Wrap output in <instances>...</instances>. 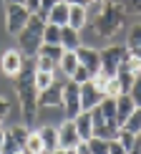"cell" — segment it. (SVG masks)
Here are the masks:
<instances>
[{"label": "cell", "mask_w": 141, "mask_h": 154, "mask_svg": "<svg viewBox=\"0 0 141 154\" xmlns=\"http://www.w3.org/2000/svg\"><path fill=\"white\" fill-rule=\"evenodd\" d=\"M61 48L63 51H78L81 48V30L63 25L61 28Z\"/></svg>", "instance_id": "9a60e30c"}, {"label": "cell", "mask_w": 141, "mask_h": 154, "mask_svg": "<svg viewBox=\"0 0 141 154\" xmlns=\"http://www.w3.org/2000/svg\"><path fill=\"white\" fill-rule=\"evenodd\" d=\"M15 83V96L20 101V114H23V121L25 126H33L35 124V116H38V86H35V58H25V66L23 71L13 79Z\"/></svg>", "instance_id": "6da1fadb"}, {"label": "cell", "mask_w": 141, "mask_h": 154, "mask_svg": "<svg viewBox=\"0 0 141 154\" xmlns=\"http://www.w3.org/2000/svg\"><path fill=\"white\" fill-rule=\"evenodd\" d=\"M101 101H104V91H98L91 81L81 83V109H83V111H91V109H96Z\"/></svg>", "instance_id": "7c38bea8"}, {"label": "cell", "mask_w": 141, "mask_h": 154, "mask_svg": "<svg viewBox=\"0 0 141 154\" xmlns=\"http://www.w3.org/2000/svg\"><path fill=\"white\" fill-rule=\"evenodd\" d=\"M43 43H48V46H61V25L46 23V30H43Z\"/></svg>", "instance_id": "44dd1931"}, {"label": "cell", "mask_w": 141, "mask_h": 154, "mask_svg": "<svg viewBox=\"0 0 141 154\" xmlns=\"http://www.w3.org/2000/svg\"><path fill=\"white\" fill-rule=\"evenodd\" d=\"M121 8H124V13L141 15V0H121Z\"/></svg>", "instance_id": "1f68e13d"}, {"label": "cell", "mask_w": 141, "mask_h": 154, "mask_svg": "<svg viewBox=\"0 0 141 154\" xmlns=\"http://www.w3.org/2000/svg\"><path fill=\"white\" fill-rule=\"evenodd\" d=\"M86 144H88V149H91V154H108V146H111L108 139H98V137H91Z\"/></svg>", "instance_id": "d4e9b609"}, {"label": "cell", "mask_w": 141, "mask_h": 154, "mask_svg": "<svg viewBox=\"0 0 141 154\" xmlns=\"http://www.w3.org/2000/svg\"><path fill=\"white\" fill-rule=\"evenodd\" d=\"M116 142H118L121 146H124L126 152H129L131 146L136 144V134H134V131H129V129H124V126H121V129H118V137H116Z\"/></svg>", "instance_id": "484cf974"}, {"label": "cell", "mask_w": 141, "mask_h": 154, "mask_svg": "<svg viewBox=\"0 0 141 154\" xmlns=\"http://www.w3.org/2000/svg\"><path fill=\"white\" fill-rule=\"evenodd\" d=\"M46 18L40 15V13H30L28 23H25V28L18 33V43H20V53L25 58H35L38 51L43 46V30H46Z\"/></svg>", "instance_id": "3957f363"}, {"label": "cell", "mask_w": 141, "mask_h": 154, "mask_svg": "<svg viewBox=\"0 0 141 154\" xmlns=\"http://www.w3.org/2000/svg\"><path fill=\"white\" fill-rule=\"evenodd\" d=\"M76 56H78V63L91 73V79L101 71V51L88 48V46H81L78 51H76Z\"/></svg>", "instance_id": "30bf717a"}, {"label": "cell", "mask_w": 141, "mask_h": 154, "mask_svg": "<svg viewBox=\"0 0 141 154\" xmlns=\"http://www.w3.org/2000/svg\"><path fill=\"white\" fill-rule=\"evenodd\" d=\"M134 111H136V104H134V99H131L129 94H121L118 99H116V121H118V126H124V124H126V119H129Z\"/></svg>", "instance_id": "4fadbf2b"}, {"label": "cell", "mask_w": 141, "mask_h": 154, "mask_svg": "<svg viewBox=\"0 0 141 154\" xmlns=\"http://www.w3.org/2000/svg\"><path fill=\"white\" fill-rule=\"evenodd\" d=\"M129 56H131L134 61H139V63H141V46H139V48H129Z\"/></svg>", "instance_id": "f35d334b"}, {"label": "cell", "mask_w": 141, "mask_h": 154, "mask_svg": "<svg viewBox=\"0 0 141 154\" xmlns=\"http://www.w3.org/2000/svg\"><path fill=\"white\" fill-rule=\"evenodd\" d=\"M98 109H101V114H104L106 121H116V99H106V96H104V101L98 104ZM116 124H118V121H116Z\"/></svg>", "instance_id": "603a6c76"}, {"label": "cell", "mask_w": 141, "mask_h": 154, "mask_svg": "<svg viewBox=\"0 0 141 154\" xmlns=\"http://www.w3.org/2000/svg\"><path fill=\"white\" fill-rule=\"evenodd\" d=\"M88 23V10L86 8H78V5H70V13H68V25L76 30H83Z\"/></svg>", "instance_id": "ac0fdd59"}, {"label": "cell", "mask_w": 141, "mask_h": 154, "mask_svg": "<svg viewBox=\"0 0 141 154\" xmlns=\"http://www.w3.org/2000/svg\"><path fill=\"white\" fill-rule=\"evenodd\" d=\"M68 13H70V5L66 3V0H61L58 5H56L53 10L48 13V23H53V25H68Z\"/></svg>", "instance_id": "2e32d148"}, {"label": "cell", "mask_w": 141, "mask_h": 154, "mask_svg": "<svg viewBox=\"0 0 141 154\" xmlns=\"http://www.w3.org/2000/svg\"><path fill=\"white\" fill-rule=\"evenodd\" d=\"M28 134H30V129H28V126H20V124H15V126H10V129H5L3 154H18V152H23Z\"/></svg>", "instance_id": "ba28073f"}, {"label": "cell", "mask_w": 141, "mask_h": 154, "mask_svg": "<svg viewBox=\"0 0 141 154\" xmlns=\"http://www.w3.org/2000/svg\"><path fill=\"white\" fill-rule=\"evenodd\" d=\"M3 144H5V129L0 126V154H3Z\"/></svg>", "instance_id": "60d3db41"}, {"label": "cell", "mask_w": 141, "mask_h": 154, "mask_svg": "<svg viewBox=\"0 0 141 154\" xmlns=\"http://www.w3.org/2000/svg\"><path fill=\"white\" fill-rule=\"evenodd\" d=\"M38 5H40V0H25V8L30 13H38Z\"/></svg>", "instance_id": "74e56055"}, {"label": "cell", "mask_w": 141, "mask_h": 154, "mask_svg": "<svg viewBox=\"0 0 141 154\" xmlns=\"http://www.w3.org/2000/svg\"><path fill=\"white\" fill-rule=\"evenodd\" d=\"M139 46H141V23L129 30V41H126V48H139Z\"/></svg>", "instance_id": "f1b7e54d"}, {"label": "cell", "mask_w": 141, "mask_h": 154, "mask_svg": "<svg viewBox=\"0 0 141 154\" xmlns=\"http://www.w3.org/2000/svg\"><path fill=\"white\" fill-rule=\"evenodd\" d=\"M8 114H10V101L0 96V126H3V121L8 119Z\"/></svg>", "instance_id": "e575fe53"}, {"label": "cell", "mask_w": 141, "mask_h": 154, "mask_svg": "<svg viewBox=\"0 0 141 154\" xmlns=\"http://www.w3.org/2000/svg\"><path fill=\"white\" fill-rule=\"evenodd\" d=\"M35 68H38V71H58V63H53V61H48V58L35 56Z\"/></svg>", "instance_id": "d6a6232c"}, {"label": "cell", "mask_w": 141, "mask_h": 154, "mask_svg": "<svg viewBox=\"0 0 141 154\" xmlns=\"http://www.w3.org/2000/svg\"><path fill=\"white\" fill-rule=\"evenodd\" d=\"M68 79H70V81H73V83H78V86H81V83H86V81H91V73H88V71H86V68H83V66H81V63H78V68H76V71H73V73H70V76H68Z\"/></svg>", "instance_id": "f546056e"}, {"label": "cell", "mask_w": 141, "mask_h": 154, "mask_svg": "<svg viewBox=\"0 0 141 154\" xmlns=\"http://www.w3.org/2000/svg\"><path fill=\"white\" fill-rule=\"evenodd\" d=\"M126 58H129V48L126 46H108V48H104L101 51V73H106V76L113 79Z\"/></svg>", "instance_id": "277c9868"}, {"label": "cell", "mask_w": 141, "mask_h": 154, "mask_svg": "<svg viewBox=\"0 0 141 154\" xmlns=\"http://www.w3.org/2000/svg\"><path fill=\"white\" fill-rule=\"evenodd\" d=\"M38 134H40V139H43L46 154H50V152L58 149V129H56V126H40Z\"/></svg>", "instance_id": "e0dca14e"}, {"label": "cell", "mask_w": 141, "mask_h": 154, "mask_svg": "<svg viewBox=\"0 0 141 154\" xmlns=\"http://www.w3.org/2000/svg\"><path fill=\"white\" fill-rule=\"evenodd\" d=\"M108 154H129V152H126L124 146H121L116 139H113V142H111V146H108Z\"/></svg>", "instance_id": "d590c367"}, {"label": "cell", "mask_w": 141, "mask_h": 154, "mask_svg": "<svg viewBox=\"0 0 141 154\" xmlns=\"http://www.w3.org/2000/svg\"><path fill=\"white\" fill-rule=\"evenodd\" d=\"M58 68H61V73L68 76L76 71V68H78V56H76V51H66V53L61 56V61H58Z\"/></svg>", "instance_id": "d6986e66"}, {"label": "cell", "mask_w": 141, "mask_h": 154, "mask_svg": "<svg viewBox=\"0 0 141 154\" xmlns=\"http://www.w3.org/2000/svg\"><path fill=\"white\" fill-rule=\"evenodd\" d=\"M8 5H13V3H18V5H25V0H5Z\"/></svg>", "instance_id": "b9f144b4"}, {"label": "cell", "mask_w": 141, "mask_h": 154, "mask_svg": "<svg viewBox=\"0 0 141 154\" xmlns=\"http://www.w3.org/2000/svg\"><path fill=\"white\" fill-rule=\"evenodd\" d=\"M76 124V131H78L81 142H88V139L93 137V119H91V111H81L78 116L73 119Z\"/></svg>", "instance_id": "5bb4252c"}, {"label": "cell", "mask_w": 141, "mask_h": 154, "mask_svg": "<svg viewBox=\"0 0 141 154\" xmlns=\"http://www.w3.org/2000/svg\"><path fill=\"white\" fill-rule=\"evenodd\" d=\"M28 18H30V10L25 8V5H18V3H13L5 8V30H8L10 35H15L25 28V23H28Z\"/></svg>", "instance_id": "5b68a950"}, {"label": "cell", "mask_w": 141, "mask_h": 154, "mask_svg": "<svg viewBox=\"0 0 141 154\" xmlns=\"http://www.w3.org/2000/svg\"><path fill=\"white\" fill-rule=\"evenodd\" d=\"M68 79H58L56 73V81L50 83L48 88L38 91V106L40 109H53V106H63V83Z\"/></svg>", "instance_id": "52a82bcc"}, {"label": "cell", "mask_w": 141, "mask_h": 154, "mask_svg": "<svg viewBox=\"0 0 141 154\" xmlns=\"http://www.w3.org/2000/svg\"><path fill=\"white\" fill-rule=\"evenodd\" d=\"M93 3H106V0H93Z\"/></svg>", "instance_id": "ee69618b"}, {"label": "cell", "mask_w": 141, "mask_h": 154, "mask_svg": "<svg viewBox=\"0 0 141 154\" xmlns=\"http://www.w3.org/2000/svg\"><path fill=\"white\" fill-rule=\"evenodd\" d=\"M78 144H81V137L76 131V124L70 119H66L58 129V146L61 149H76Z\"/></svg>", "instance_id": "8fae6325"}, {"label": "cell", "mask_w": 141, "mask_h": 154, "mask_svg": "<svg viewBox=\"0 0 141 154\" xmlns=\"http://www.w3.org/2000/svg\"><path fill=\"white\" fill-rule=\"evenodd\" d=\"M129 96L134 99V104H136V109H141V71L136 73V81H134V86H131Z\"/></svg>", "instance_id": "4dcf8cb0"}, {"label": "cell", "mask_w": 141, "mask_h": 154, "mask_svg": "<svg viewBox=\"0 0 141 154\" xmlns=\"http://www.w3.org/2000/svg\"><path fill=\"white\" fill-rule=\"evenodd\" d=\"M104 96H106V99H118V96H121V83H118L116 76L108 79V83L104 86Z\"/></svg>", "instance_id": "4316f807"}, {"label": "cell", "mask_w": 141, "mask_h": 154, "mask_svg": "<svg viewBox=\"0 0 141 154\" xmlns=\"http://www.w3.org/2000/svg\"><path fill=\"white\" fill-rule=\"evenodd\" d=\"M18 154H23V152H18Z\"/></svg>", "instance_id": "f6af8a7d"}, {"label": "cell", "mask_w": 141, "mask_h": 154, "mask_svg": "<svg viewBox=\"0 0 141 154\" xmlns=\"http://www.w3.org/2000/svg\"><path fill=\"white\" fill-rule=\"evenodd\" d=\"M23 154H46V146H43V139L38 131H30L28 139H25V146H23Z\"/></svg>", "instance_id": "ffe728a7"}, {"label": "cell", "mask_w": 141, "mask_h": 154, "mask_svg": "<svg viewBox=\"0 0 141 154\" xmlns=\"http://www.w3.org/2000/svg\"><path fill=\"white\" fill-rule=\"evenodd\" d=\"M91 28H93V33L101 35V38L118 35L121 28H124V8H121V3H116V0H106V3L101 5V13L93 15Z\"/></svg>", "instance_id": "7a4b0ae2"}, {"label": "cell", "mask_w": 141, "mask_h": 154, "mask_svg": "<svg viewBox=\"0 0 141 154\" xmlns=\"http://www.w3.org/2000/svg\"><path fill=\"white\" fill-rule=\"evenodd\" d=\"M50 154H68L66 149H61V146H58V149H56V152H50Z\"/></svg>", "instance_id": "7bdbcfd3"}, {"label": "cell", "mask_w": 141, "mask_h": 154, "mask_svg": "<svg viewBox=\"0 0 141 154\" xmlns=\"http://www.w3.org/2000/svg\"><path fill=\"white\" fill-rule=\"evenodd\" d=\"M58 3H61V0H40V5H38V13H40V15L46 18V20H48V13L53 10V8H56Z\"/></svg>", "instance_id": "836d02e7"}, {"label": "cell", "mask_w": 141, "mask_h": 154, "mask_svg": "<svg viewBox=\"0 0 141 154\" xmlns=\"http://www.w3.org/2000/svg\"><path fill=\"white\" fill-rule=\"evenodd\" d=\"M124 129H129V131H134V134H139V131H141V109H136V111H134L131 116L126 119Z\"/></svg>", "instance_id": "83f0119b"}, {"label": "cell", "mask_w": 141, "mask_h": 154, "mask_svg": "<svg viewBox=\"0 0 141 154\" xmlns=\"http://www.w3.org/2000/svg\"><path fill=\"white\" fill-rule=\"evenodd\" d=\"M66 3H68V5H78V8H86V10H88L93 0H66Z\"/></svg>", "instance_id": "8d00e7d4"}, {"label": "cell", "mask_w": 141, "mask_h": 154, "mask_svg": "<svg viewBox=\"0 0 141 154\" xmlns=\"http://www.w3.org/2000/svg\"><path fill=\"white\" fill-rule=\"evenodd\" d=\"M53 81H56V71H38L35 68V86H38V91L48 88Z\"/></svg>", "instance_id": "cb8c5ba5"}, {"label": "cell", "mask_w": 141, "mask_h": 154, "mask_svg": "<svg viewBox=\"0 0 141 154\" xmlns=\"http://www.w3.org/2000/svg\"><path fill=\"white\" fill-rule=\"evenodd\" d=\"M63 53H66V51H63L61 46H48V43H43L40 51H38V56H40V58H48V61H53V63H58Z\"/></svg>", "instance_id": "7402d4cb"}, {"label": "cell", "mask_w": 141, "mask_h": 154, "mask_svg": "<svg viewBox=\"0 0 141 154\" xmlns=\"http://www.w3.org/2000/svg\"><path fill=\"white\" fill-rule=\"evenodd\" d=\"M23 66H25V56L18 48H8L0 56V71L5 76H10V79H15V76L23 71Z\"/></svg>", "instance_id": "9c48e42d"}, {"label": "cell", "mask_w": 141, "mask_h": 154, "mask_svg": "<svg viewBox=\"0 0 141 154\" xmlns=\"http://www.w3.org/2000/svg\"><path fill=\"white\" fill-rule=\"evenodd\" d=\"M63 111H66V119H70V121L83 111L81 109V86L73 83L70 79L63 83Z\"/></svg>", "instance_id": "8992f818"}, {"label": "cell", "mask_w": 141, "mask_h": 154, "mask_svg": "<svg viewBox=\"0 0 141 154\" xmlns=\"http://www.w3.org/2000/svg\"><path fill=\"white\" fill-rule=\"evenodd\" d=\"M76 154H91V149H88V144H86V142H81L78 146H76Z\"/></svg>", "instance_id": "ab89813d"}]
</instances>
